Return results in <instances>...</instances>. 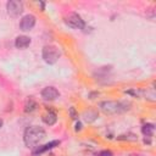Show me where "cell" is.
<instances>
[{"instance_id": "6da1fadb", "label": "cell", "mask_w": 156, "mask_h": 156, "mask_svg": "<svg viewBox=\"0 0 156 156\" xmlns=\"http://www.w3.org/2000/svg\"><path fill=\"white\" fill-rule=\"evenodd\" d=\"M45 138H46V132L41 127H39V126L28 127L24 130V134H23V141H24L26 146H28V147L37 146Z\"/></svg>"}, {"instance_id": "7a4b0ae2", "label": "cell", "mask_w": 156, "mask_h": 156, "mask_svg": "<svg viewBox=\"0 0 156 156\" xmlns=\"http://www.w3.org/2000/svg\"><path fill=\"white\" fill-rule=\"evenodd\" d=\"M99 106L104 113L112 115V113H119L126 110H129L128 106H130V104L127 101H102L100 102Z\"/></svg>"}, {"instance_id": "3957f363", "label": "cell", "mask_w": 156, "mask_h": 156, "mask_svg": "<svg viewBox=\"0 0 156 156\" xmlns=\"http://www.w3.org/2000/svg\"><path fill=\"white\" fill-rule=\"evenodd\" d=\"M60 56H61V51L55 45H45L41 50V57L49 65L56 63L57 60L60 58Z\"/></svg>"}, {"instance_id": "277c9868", "label": "cell", "mask_w": 156, "mask_h": 156, "mask_svg": "<svg viewBox=\"0 0 156 156\" xmlns=\"http://www.w3.org/2000/svg\"><path fill=\"white\" fill-rule=\"evenodd\" d=\"M6 10L11 17H18L23 11V4L18 0H10L6 4Z\"/></svg>"}, {"instance_id": "5b68a950", "label": "cell", "mask_w": 156, "mask_h": 156, "mask_svg": "<svg viewBox=\"0 0 156 156\" xmlns=\"http://www.w3.org/2000/svg\"><path fill=\"white\" fill-rule=\"evenodd\" d=\"M66 23L72 27V28H76V29H83L85 27V22L84 20L78 15V13H69L67 17H66Z\"/></svg>"}, {"instance_id": "8992f818", "label": "cell", "mask_w": 156, "mask_h": 156, "mask_svg": "<svg viewBox=\"0 0 156 156\" xmlns=\"http://www.w3.org/2000/svg\"><path fill=\"white\" fill-rule=\"evenodd\" d=\"M35 26V17L33 15H26L22 17L21 22H20V29L23 32H28L33 27Z\"/></svg>"}, {"instance_id": "52a82bcc", "label": "cell", "mask_w": 156, "mask_h": 156, "mask_svg": "<svg viewBox=\"0 0 156 156\" xmlns=\"http://www.w3.org/2000/svg\"><path fill=\"white\" fill-rule=\"evenodd\" d=\"M58 96H60V93L55 87H46L41 90V98L45 100H55Z\"/></svg>"}, {"instance_id": "ba28073f", "label": "cell", "mask_w": 156, "mask_h": 156, "mask_svg": "<svg viewBox=\"0 0 156 156\" xmlns=\"http://www.w3.org/2000/svg\"><path fill=\"white\" fill-rule=\"evenodd\" d=\"M58 144H60L58 140H52V141H50V143H48V144H45V145H41V146L37 147V149L33 151V156H38V155H40V154L48 151V150H51L52 147L57 146Z\"/></svg>"}, {"instance_id": "9c48e42d", "label": "cell", "mask_w": 156, "mask_h": 156, "mask_svg": "<svg viewBox=\"0 0 156 156\" xmlns=\"http://www.w3.org/2000/svg\"><path fill=\"white\" fill-rule=\"evenodd\" d=\"M30 41H32L30 38L27 35H18L15 40V46L17 49H26L27 46H29Z\"/></svg>"}, {"instance_id": "30bf717a", "label": "cell", "mask_w": 156, "mask_h": 156, "mask_svg": "<svg viewBox=\"0 0 156 156\" xmlns=\"http://www.w3.org/2000/svg\"><path fill=\"white\" fill-rule=\"evenodd\" d=\"M56 121H57V116H56V113L52 112V111H49V112H46V113L43 116V122H44L45 124H48V126L55 124Z\"/></svg>"}, {"instance_id": "8fae6325", "label": "cell", "mask_w": 156, "mask_h": 156, "mask_svg": "<svg viewBox=\"0 0 156 156\" xmlns=\"http://www.w3.org/2000/svg\"><path fill=\"white\" fill-rule=\"evenodd\" d=\"M99 117V115H98V112L96 111H93V110H89V111H85L84 113H83V118L88 122V123H91V122H94L96 118Z\"/></svg>"}, {"instance_id": "7c38bea8", "label": "cell", "mask_w": 156, "mask_h": 156, "mask_svg": "<svg viewBox=\"0 0 156 156\" xmlns=\"http://www.w3.org/2000/svg\"><path fill=\"white\" fill-rule=\"evenodd\" d=\"M154 129H155V126H154L152 123H146V124H144V126L141 127V132H143V134H144L146 138L152 136Z\"/></svg>"}, {"instance_id": "4fadbf2b", "label": "cell", "mask_w": 156, "mask_h": 156, "mask_svg": "<svg viewBox=\"0 0 156 156\" xmlns=\"http://www.w3.org/2000/svg\"><path fill=\"white\" fill-rule=\"evenodd\" d=\"M37 106H38L37 102L33 99H29L24 105V112H32V111H34L37 108Z\"/></svg>"}, {"instance_id": "5bb4252c", "label": "cell", "mask_w": 156, "mask_h": 156, "mask_svg": "<svg viewBox=\"0 0 156 156\" xmlns=\"http://www.w3.org/2000/svg\"><path fill=\"white\" fill-rule=\"evenodd\" d=\"M117 139L118 140H132V141H134V140H136L138 138H136V135L135 134H123V135H119V136H117Z\"/></svg>"}, {"instance_id": "9a60e30c", "label": "cell", "mask_w": 156, "mask_h": 156, "mask_svg": "<svg viewBox=\"0 0 156 156\" xmlns=\"http://www.w3.org/2000/svg\"><path fill=\"white\" fill-rule=\"evenodd\" d=\"M68 113H69V117L72 119H78V112L76 111L74 107H69L68 108Z\"/></svg>"}, {"instance_id": "2e32d148", "label": "cell", "mask_w": 156, "mask_h": 156, "mask_svg": "<svg viewBox=\"0 0 156 156\" xmlns=\"http://www.w3.org/2000/svg\"><path fill=\"white\" fill-rule=\"evenodd\" d=\"M98 156H113V154L110 150H102L98 154Z\"/></svg>"}, {"instance_id": "e0dca14e", "label": "cell", "mask_w": 156, "mask_h": 156, "mask_svg": "<svg viewBox=\"0 0 156 156\" xmlns=\"http://www.w3.org/2000/svg\"><path fill=\"white\" fill-rule=\"evenodd\" d=\"M82 127H83L82 123H80V122H77V123H76V128H74V130H76V132H79V130H82Z\"/></svg>"}, {"instance_id": "ac0fdd59", "label": "cell", "mask_w": 156, "mask_h": 156, "mask_svg": "<svg viewBox=\"0 0 156 156\" xmlns=\"http://www.w3.org/2000/svg\"><path fill=\"white\" fill-rule=\"evenodd\" d=\"M39 5L41 6V10H44V6H45V5H44V2H41V1H40V2H39Z\"/></svg>"}, {"instance_id": "d6986e66", "label": "cell", "mask_w": 156, "mask_h": 156, "mask_svg": "<svg viewBox=\"0 0 156 156\" xmlns=\"http://www.w3.org/2000/svg\"><path fill=\"white\" fill-rule=\"evenodd\" d=\"M2 124H4V121H2V119H0V128L2 127Z\"/></svg>"}]
</instances>
